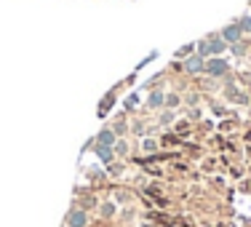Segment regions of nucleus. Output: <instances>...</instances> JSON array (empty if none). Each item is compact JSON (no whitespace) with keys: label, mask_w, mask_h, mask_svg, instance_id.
<instances>
[{"label":"nucleus","mask_w":251,"mask_h":227,"mask_svg":"<svg viewBox=\"0 0 251 227\" xmlns=\"http://www.w3.org/2000/svg\"><path fill=\"white\" fill-rule=\"evenodd\" d=\"M85 222H88L85 211H70V217H67V227H85Z\"/></svg>","instance_id":"nucleus-1"},{"label":"nucleus","mask_w":251,"mask_h":227,"mask_svg":"<svg viewBox=\"0 0 251 227\" xmlns=\"http://www.w3.org/2000/svg\"><path fill=\"white\" fill-rule=\"evenodd\" d=\"M238 38H241V27L238 24H230L225 30V41H238Z\"/></svg>","instance_id":"nucleus-2"},{"label":"nucleus","mask_w":251,"mask_h":227,"mask_svg":"<svg viewBox=\"0 0 251 227\" xmlns=\"http://www.w3.org/2000/svg\"><path fill=\"white\" fill-rule=\"evenodd\" d=\"M185 67H187V70H190V72H201V67H203V62H201V59H198V56H190V59H187V62H185Z\"/></svg>","instance_id":"nucleus-3"},{"label":"nucleus","mask_w":251,"mask_h":227,"mask_svg":"<svg viewBox=\"0 0 251 227\" xmlns=\"http://www.w3.org/2000/svg\"><path fill=\"white\" fill-rule=\"evenodd\" d=\"M225 70H227L225 62H211V64H209V72H211V75H225Z\"/></svg>","instance_id":"nucleus-4"},{"label":"nucleus","mask_w":251,"mask_h":227,"mask_svg":"<svg viewBox=\"0 0 251 227\" xmlns=\"http://www.w3.org/2000/svg\"><path fill=\"white\" fill-rule=\"evenodd\" d=\"M96 142H99V147H110L112 142H115V136H112V131H102Z\"/></svg>","instance_id":"nucleus-5"},{"label":"nucleus","mask_w":251,"mask_h":227,"mask_svg":"<svg viewBox=\"0 0 251 227\" xmlns=\"http://www.w3.org/2000/svg\"><path fill=\"white\" fill-rule=\"evenodd\" d=\"M96 155H99L105 163H110V161H112V150H110V147H96Z\"/></svg>","instance_id":"nucleus-6"},{"label":"nucleus","mask_w":251,"mask_h":227,"mask_svg":"<svg viewBox=\"0 0 251 227\" xmlns=\"http://www.w3.org/2000/svg\"><path fill=\"white\" fill-rule=\"evenodd\" d=\"M209 48H211V54H222V51H225V43H222V41H211Z\"/></svg>","instance_id":"nucleus-7"},{"label":"nucleus","mask_w":251,"mask_h":227,"mask_svg":"<svg viewBox=\"0 0 251 227\" xmlns=\"http://www.w3.org/2000/svg\"><path fill=\"white\" fill-rule=\"evenodd\" d=\"M161 102H163V94H152L150 96V107H158Z\"/></svg>","instance_id":"nucleus-8"},{"label":"nucleus","mask_w":251,"mask_h":227,"mask_svg":"<svg viewBox=\"0 0 251 227\" xmlns=\"http://www.w3.org/2000/svg\"><path fill=\"white\" fill-rule=\"evenodd\" d=\"M241 24H243V27H241V30H246V32H251V19H243V21H241Z\"/></svg>","instance_id":"nucleus-9"},{"label":"nucleus","mask_w":251,"mask_h":227,"mask_svg":"<svg viewBox=\"0 0 251 227\" xmlns=\"http://www.w3.org/2000/svg\"><path fill=\"white\" fill-rule=\"evenodd\" d=\"M192 51V45H185V48H179V56H187Z\"/></svg>","instance_id":"nucleus-10"}]
</instances>
